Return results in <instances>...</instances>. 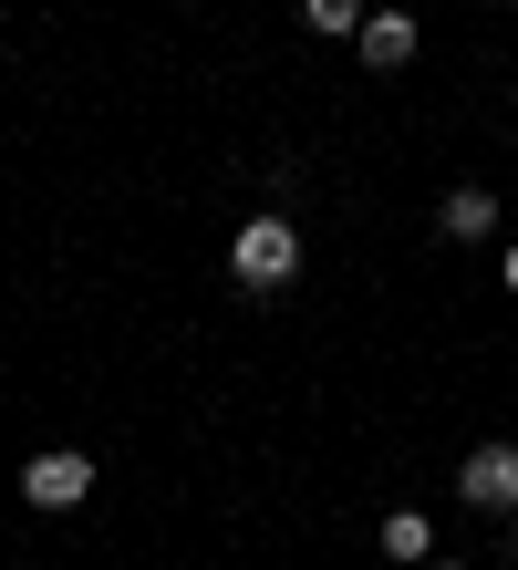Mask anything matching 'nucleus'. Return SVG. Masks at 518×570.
<instances>
[{
    "instance_id": "1",
    "label": "nucleus",
    "mask_w": 518,
    "mask_h": 570,
    "mask_svg": "<svg viewBox=\"0 0 518 570\" xmlns=\"http://www.w3.org/2000/svg\"><path fill=\"white\" fill-rule=\"evenodd\" d=\"M228 271H238V291H291V281H301V228H291L281 208H260V218L228 239Z\"/></svg>"
},
{
    "instance_id": "2",
    "label": "nucleus",
    "mask_w": 518,
    "mask_h": 570,
    "mask_svg": "<svg viewBox=\"0 0 518 570\" xmlns=\"http://www.w3.org/2000/svg\"><path fill=\"white\" fill-rule=\"evenodd\" d=\"M21 498H31L42 519L84 509V498H94V456H84V446H42V456H21Z\"/></svg>"
},
{
    "instance_id": "3",
    "label": "nucleus",
    "mask_w": 518,
    "mask_h": 570,
    "mask_svg": "<svg viewBox=\"0 0 518 570\" xmlns=\"http://www.w3.org/2000/svg\"><path fill=\"white\" fill-rule=\"evenodd\" d=\"M457 509H477V519H508L518 509V446H508V435H488V446L457 466Z\"/></svg>"
},
{
    "instance_id": "4",
    "label": "nucleus",
    "mask_w": 518,
    "mask_h": 570,
    "mask_svg": "<svg viewBox=\"0 0 518 570\" xmlns=\"http://www.w3.org/2000/svg\"><path fill=\"white\" fill-rule=\"evenodd\" d=\"M414 42H426V31H414V11H394V0H373V11H363V31H353L363 73H404V62H414Z\"/></svg>"
},
{
    "instance_id": "5",
    "label": "nucleus",
    "mask_w": 518,
    "mask_h": 570,
    "mask_svg": "<svg viewBox=\"0 0 518 570\" xmlns=\"http://www.w3.org/2000/svg\"><path fill=\"white\" fill-rule=\"evenodd\" d=\"M436 228H446V239H498V187H446Z\"/></svg>"
},
{
    "instance_id": "6",
    "label": "nucleus",
    "mask_w": 518,
    "mask_h": 570,
    "mask_svg": "<svg viewBox=\"0 0 518 570\" xmlns=\"http://www.w3.org/2000/svg\"><path fill=\"white\" fill-rule=\"evenodd\" d=\"M384 560L394 570H426L436 560V519L426 509H384Z\"/></svg>"
},
{
    "instance_id": "7",
    "label": "nucleus",
    "mask_w": 518,
    "mask_h": 570,
    "mask_svg": "<svg viewBox=\"0 0 518 570\" xmlns=\"http://www.w3.org/2000/svg\"><path fill=\"white\" fill-rule=\"evenodd\" d=\"M363 11H373V0H301L311 31H363Z\"/></svg>"
},
{
    "instance_id": "8",
    "label": "nucleus",
    "mask_w": 518,
    "mask_h": 570,
    "mask_svg": "<svg viewBox=\"0 0 518 570\" xmlns=\"http://www.w3.org/2000/svg\"><path fill=\"white\" fill-rule=\"evenodd\" d=\"M498 281H508V291H518V249H508V259H498Z\"/></svg>"
},
{
    "instance_id": "9",
    "label": "nucleus",
    "mask_w": 518,
    "mask_h": 570,
    "mask_svg": "<svg viewBox=\"0 0 518 570\" xmlns=\"http://www.w3.org/2000/svg\"><path fill=\"white\" fill-rule=\"evenodd\" d=\"M508 560H518V509H508Z\"/></svg>"
},
{
    "instance_id": "10",
    "label": "nucleus",
    "mask_w": 518,
    "mask_h": 570,
    "mask_svg": "<svg viewBox=\"0 0 518 570\" xmlns=\"http://www.w3.org/2000/svg\"><path fill=\"white\" fill-rule=\"evenodd\" d=\"M426 570H467V560H426Z\"/></svg>"
},
{
    "instance_id": "11",
    "label": "nucleus",
    "mask_w": 518,
    "mask_h": 570,
    "mask_svg": "<svg viewBox=\"0 0 518 570\" xmlns=\"http://www.w3.org/2000/svg\"><path fill=\"white\" fill-rule=\"evenodd\" d=\"M384 570H394V560H384Z\"/></svg>"
}]
</instances>
